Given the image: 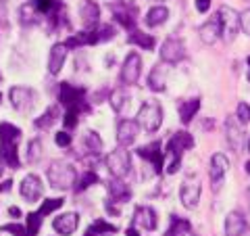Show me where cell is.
Listing matches in <instances>:
<instances>
[{"mask_svg": "<svg viewBox=\"0 0 250 236\" xmlns=\"http://www.w3.org/2000/svg\"><path fill=\"white\" fill-rule=\"evenodd\" d=\"M167 73H169V63H159L154 65V69L148 75V88L154 90V92H163L167 86Z\"/></svg>", "mask_w": 250, "mask_h": 236, "instance_id": "ac0fdd59", "label": "cell"}, {"mask_svg": "<svg viewBox=\"0 0 250 236\" xmlns=\"http://www.w3.org/2000/svg\"><path fill=\"white\" fill-rule=\"evenodd\" d=\"M246 230H248V222L240 211H231L225 217V236H242L246 234Z\"/></svg>", "mask_w": 250, "mask_h": 236, "instance_id": "d6986e66", "label": "cell"}, {"mask_svg": "<svg viewBox=\"0 0 250 236\" xmlns=\"http://www.w3.org/2000/svg\"><path fill=\"white\" fill-rule=\"evenodd\" d=\"M248 82H250V73H248Z\"/></svg>", "mask_w": 250, "mask_h": 236, "instance_id": "db71d44e", "label": "cell"}, {"mask_svg": "<svg viewBox=\"0 0 250 236\" xmlns=\"http://www.w3.org/2000/svg\"><path fill=\"white\" fill-rule=\"evenodd\" d=\"M62 203H65V199H48V201H44V203H42V207H40V211H38V213H40V215L44 217V215L52 213L54 209L62 207Z\"/></svg>", "mask_w": 250, "mask_h": 236, "instance_id": "8d00e7d4", "label": "cell"}, {"mask_svg": "<svg viewBox=\"0 0 250 236\" xmlns=\"http://www.w3.org/2000/svg\"><path fill=\"white\" fill-rule=\"evenodd\" d=\"M248 151H250V140H248Z\"/></svg>", "mask_w": 250, "mask_h": 236, "instance_id": "816d5d0a", "label": "cell"}, {"mask_svg": "<svg viewBox=\"0 0 250 236\" xmlns=\"http://www.w3.org/2000/svg\"><path fill=\"white\" fill-rule=\"evenodd\" d=\"M125 234H127V236H140V232L136 230V228H127V230H125Z\"/></svg>", "mask_w": 250, "mask_h": 236, "instance_id": "7dc6e473", "label": "cell"}, {"mask_svg": "<svg viewBox=\"0 0 250 236\" xmlns=\"http://www.w3.org/2000/svg\"><path fill=\"white\" fill-rule=\"evenodd\" d=\"M127 40H129V44L142 46L144 50H152V48H154V38H152V36H148V34H142V31H136V29H134Z\"/></svg>", "mask_w": 250, "mask_h": 236, "instance_id": "f546056e", "label": "cell"}, {"mask_svg": "<svg viewBox=\"0 0 250 236\" xmlns=\"http://www.w3.org/2000/svg\"><path fill=\"white\" fill-rule=\"evenodd\" d=\"M111 11L115 15V19L121 23L123 27H127L129 31L136 29V6L129 2H113Z\"/></svg>", "mask_w": 250, "mask_h": 236, "instance_id": "8fae6325", "label": "cell"}, {"mask_svg": "<svg viewBox=\"0 0 250 236\" xmlns=\"http://www.w3.org/2000/svg\"><path fill=\"white\" fill-rule=\"evenodd\" d=\"M59 100L61 105L67 109L65 113V128L67 130H73L77 125V117L83 111H90L88 103H85V90L83 88H75V86L62 82L59 86Z\"/></svg>", "mask_w": 250, "mask_h": 236, "instance_id": "6da1fadb", "label": "cell"}, {"mask_svg": "<svg viewBox=\"0 0 250 236\" xmlns=\"http://www.w3.org/2000/svg\"><path fill=\"white\" fill-rule=\"evenodd\" d=\"M167 17H169V11L165 9V6H152L146 15V25L148 27H159L167 21Z\"/></svg>", "mask_w": 250, "mask_h": 236, "instance_id": "83f0119b", "label": "cell"}, {"mask_svg": "<svg viewBox=\"0 0 250 236\" xmlns=\"http://www.w3.org/2000/svg\"><path fill=\"white\" fill-rule=\"evenodd\" d=\"M200 109V98H188L184 103H179V119L184 123H190L192 117L198 113Z\"/></svg>", "mask_w": 250, "mask_h": 236, "instance_id": "4316f807", "label": "cell"}, {"mask_svg": "<svg viewBox=\"0 0 250 236\" xmlns=\"http://www.w3.org/2000/svg\"><path fill=\"white\" fill-rule=\"evenodd\" d=\"M34 6H36V11H40V13H52L59 6V2L57 0H34Z\"/></svg>", "mask_w": 250, "mask_h": 236, "instance_id": "ab89813d", "label": "cell"}, {"mask_svg": "<svg viewBox=\"0 0 250 236\" xmlns=\"http://www.w3.org/2000/svg\"><path fill=\"white\" fill-rule=\"evenodd\" d=\"M40 153H42V142L40 140H31L29 146H27V161L29 163H36L38 159H40Z\"/></svg>", "mask_w": 250, "mask_h": 236, "instance_id": "74e56055", "label": "cell"}, {"mask_svg": "<svg viewBox=\"0 0 250 236\" xmlns=\"http://www.w3.org/2000/svg\"><path fill=\"white\" fill-rule=\"evenodd\" d=\"M59 119V111H57V107H50L48 111H46L40 119H36V128H40V130H50L54 121Z\"/></svg>", "mask_w": 250, "mask_h": 236, "instance_id": "1f68e13d", "label": "cell"}, {"mask_svg": "<svg viewBox=\"0 0 250 236\" xmlns=\"http://www.w3.org/2000/svg\"><path fill=\"white\" fill-rule=\"evenodd\" d=\"M52 226L59 234L69 236V234H73L77 230V226H80V215L77 213H62V215H59L57 219H54Z\"/></svg>", "mask_w": 250, "mask_h": 236, "instance_id": "603a6c76", "label": "cell"}, {"mask_svg": "<svg viewBox=\"0 0 250 236\" xmlns=\"http://www.w3.org/2000/svg\"><path fill=\"white\" fill-rule=\"evenodd\" d=\"M240 29L250 36V9H246L244 13L240 15Z\"/></svg>", "mask_w": 250, "mask_h": 236, "instance_id": "ee69618b", "label": "cell"}, {"mask_svg": "<svg viewBox=\"0 0 250 236\" xmlns=\"http://www.w3.org/2000/svg\"><path fill=\"white\" fill-rule=\"evenodd\" d=\"M244 167H246V171L250 174V161H246V165H244Z\"/></svg>", "mask_w": 250, "mask_h": 236, "instance_id": "f907efd6", "label": "cell"}, {"mask_svg": "<svg viewBox=\"0 0 250 236\" xmlns=\"http://www.w3.org/2000/svg\"><path fill=\"white\" fill-rule=\"evenodd\" d=\"M248 65H250V57H248Z\"/></svg>", "mask_w": 250, "mask_h": 236, "instance_id": "f5cc1de1", "label": "cell"}, {"mask_svg": "<svg viewBox=\"0 0 250 236\" xmlns=\"http://www.w3.org/2000/svg\"><path fill=\"white\" fill-rule=\"evenodd\" d=\"M210 6V0H196V11L198 13H207Z\"/></svg>", "mask_w": 250, "mask_h": 236, "instance_id": "bcb514c9", "label": "cell"}, {"mask_svg": "<svg viewBox=\"0 0 250 236\" xmlns=\"http://www.w3.org/2000/svg\"><path fill=\"white\" fill-rule=\"evenodd\" d=\"M129 199H131V190L127 184H123L119 178L108 182V201H113L115 205H123V203Z\"/></svg>", "mask_w": 250, "mask_h": 236, "instance_id": "44dd1931", "label": "cell"}, {"mask_svg": "<svg viewBox=\"0 0 250 236\" xmlns=\"http://www.w3.org/2000/svg\"><path fill=\"white\" fill-rule=\"evenodd\" d=\"M21 23L23 25H34L36 23V6L34 4L21 6Z\"/></svg>", "mask_w": 250, "mask_h": 236, "instance_id": "e575fe53", "label": "cell"}, {"mask_svg": "<svg viewBox=\"0 0 250 236\" xmlns=\"http://www.w3.org/2000/svg\"><path fill=\"white\" fill-rule=\"evenodd\" d=\"M200 38H202V42H207V44H215L219 38H221V23H219L217 15L200 27Z\"/></svg>", "mask_w": 250, "mask_h": 236, "instance_id": "cb8c5ba5", "label": "cell"}, {"mask_svg": "<svg viewBox=\"0 0 250 236\" xmlns=\"http://www.w3.org/2000/svg\"><path fill=\"white\" fill-rule=\"evenodd\" d=\"M192 224L188 222L186 217L179 215H171V226L169 230L165 232V236H192Z\"/></svg>", "mask_w": 250, "mask_h": 236, "instance_id": "484cf974", "label": "cell"}, {"mask_svg": "<svg viewBox=\"0 0 250 236\" xmlns=\"http://www.w3.org/2000/svg\"><path fill=\"white\" fill-rule=\"evenodd\" d=\"M2 230L4 232H11L15 236H29L27 234V228L25 226H19V224H6V226H2Z\"/></svg>", "mask_w": 250, "mask_h": 236, "instance_id": "b9f144b4", "label": "cell"}, {"mask_svg": "<svg viewBox=\"0 0 250 236\" xmlns=\"http://www.w3.org/2000/svg\"><path fill=\"white\" fill-rule=\"evenodd\" d=\"M163 123V109L154 100H146L138 111V125L146 132H156Z\"/></svg>", "mask_w": 250, "mask_h": 236, "instance_id": "5b68a950", "label": "cell"}, {"mask_svg": "<svg viewBox=\"0 0 250 236\" xmlns=\"http://www.w3.org/2000/svg\"><path fill=\"white\" fill-rule=\"evenodd\" d=\"M9 98L11 105L17 109V111H29L36 103V94L31 88H25V86H15V88L9 90Z\"/></svg>", "mask_w": 250, "mask_h": 236, "instance_id": "9c48e42d", "label": "cell"}, {"mask_svg": "<svg viewBox=\"0 0 250 236\" xmlns=\"http://www.w3.org/2000/svg\"><path fill=\"white\" fill-rule=\"evenodd\" d=\"M94 31H96V40L98 42H106V40H113L115 38V27L113 25H103V27L94 29Z\"/></svg>", "mask_w": 250, "mask_h": 236, "instance_id": "f35d334b", "label": "cell"}, {"mask_svg": "<svg viewBox=\"0 0 250 236\" xmlns=\"http://www.w3.org/2000/svg\"><path fill=\"white\" fill-rule=\"evenodd\" d=\"M127 100H129V94L125 92V88H117V90L111 92V107L117 113L123 111V107L127 105Z\"/></svg>", "mask_w": 250, "mask_h": 236, "instance_id": "4dcf8cb0", "label": "cell"}, {"mask_svg": "<svg viewBox=\"0 0 250 236\" xmlns=\"http://www.w3.org/2000/svg\"><path fill=\"white\" fill-rule=\"evenodd\" d=\"M236 119H238L242 125L250 123V107H248L246 103H240V105H238V117H236Z\"/></svg>", "mask_w": 250, "mask_h": 236, "instance_id": "60d3db41", "label": "cell"}, {"mask_svg": "<svg viewBox=\"0 0 250 236\" xmlns=\"http://www.w3.org/2000/svg\"><path fill=\"white\" fill-rule=\"evenodd\" d=\"M80 17H82V23L85 29H94L98 25V19H100V9L96 2H92V0H85L80 9Z\"/></svg>", "mask_w": 250, "mask_h": 236, "instance_id": "7402d4cb", "label": "cell"}, {"mask_svg": "<svg viewBox=\"0 0 250 236\" xmlns=\"http://www.w3.org/2000/svg\"><path fill=\"white\" fill-rule=\"evenodd\" d=\"M179 199H182V203L188 209H194L200 201V184L196 180H186L182 188H179Z\"/></svg>", "mask_w": 250, "mask_h": 236, "instance_id": "2e32d148", "label": "cell"}, {"mask_svg": "<svg viewBox=\"0 0 250 236\" xmlns=\"http://www.w3.org/2000/svg\"><path fill=\"white\" fill-rule=\"evenodd\" d=\"M134 226L142 228V230H148L152 232L156 230V226H159V217H156V211L152 207H138L136 213H134Z\"/></svg>", "mask_w": 250, "mask_h": 236, "instance_id": "9a60e30c", "label": "cell"}, {"mask_svg": "<svg viewBox=\"0 0 250 236\" xmlns=\"http://www.w3.org/2000/svg\"><path fill=\"white\" fill-rule=\"evenodd\" d=\"M67 59V46L65 44H54L50 50V61H48V71L50 75H57L62 69V63Z\"/></svg>", "mask_w": 250, "mask_h": 236, "instance_id": "d4e9b609", "label": "cell"}, {"mask_svg": "<svg viewBox=\"0 0 250 236\" xmlns=\"http://www.w3.org/2000/svg\"><path fill=\"white\" fill-rule=\"evenodd\" d=\"M9 25V4L6 0H0V27Z\"/></svg>", "mask_w": 250, "mask_h": 236, "instance_id": "7bdbcfd3", "label": "cell"}, {"mask_svg": "<svg viewBox=\"0 0 250 236\" xmlns=\"http://www.w3.org/2000/svg\"><path fill=\"white\" fill-rule=\"evenodd\" d=\"M228 169H229V159L223 153H215L210 157V182H213L215 190H219V184L228 174Z\"/></svg>", "mask_w": 250, "mask_h": 236, "instance_id": "4fadbf2b", "label": "cell"}, {"mask_svg": "<svg viewBox=\"0 0 250 236\" xmlns=\"http://www.w3.org/2000/svg\"><path fill=\"white\" fill-rule=\"evenodd\" d=\"M140 71H142V57L138 52H129L121 67V82L125 86H134L140 80Z\"/></svg>", "mask_w": 250, "mask_h": 236, "instance_id": "ba28073f", "label": "cell"}, {"mask_svg": "<svg viewBox=\"0 0 250 236\" xmlns=\"http://www.w3.org/2000/svg\"><path fill=\"white\" fill-rule=\"evenodd\" d=\"M83 144H85V148H88V153L92 157H98L100 153H103V140H100V136L96 132H85L83 134Z\"/></svg>", "mask_w": 250, "mask_h": 236, "instance_id": "f1b7e54d", "label": "cell"}, {"mask_svg": "<svg viewBox=\"0 0 250 236\" xmlns=\"http://www.w3.org/2000/svg\"><path fill=\"white\" fill-rule=\"evenodd\" d=\"M156 2H159V0H156Z\"/></svg>", "mask_w": 250, "mask_h": 236, "instance_id": "11a10c76", "label": "cell"}, {"mask_svg": "<svg viewBox=\"0 0 250 236\" xmlns=\"http://www.w3.org/2000/svg\"><path fill=\"white\" fill-rule=\"evenodd\" d=\"M186 57V46L179 38H167L165 42L161 46V59L173 65V63H179Z\"/></svg>", "mask_w": 250, "mask_h": 236, "instance_id": "30bf717a", "label": "cell"}, {"mask_svg": "<svg viewBox=\"0 0 250 236\" xmlns=\"http://www.w3.org/2000/svg\"><path fill=\"white\" fill-rule=\"evenodd\" d=\"M96 182H98V176L94 174V171H85V174L82 176L80 182H75V184H77L75 190H77V192H82V190H85V188H90L92 184H96Z\"/></svg>", "mask_w": 250, "mask_h": 236, "instance_id": "d590c367", "label": "cell"}, {"mask_svg": "<svg viewBox=\"0 0 250 236\" xmlns=\"http://www.w3.org/2000/svg\"><path fill=\"white\" fill-rule=\"evenodd\" d=\"M19 140H21L19 128H15L13 123H6V121L0 123V157L11 167H19V155H17Z\"/></svg>", "mask_w": 250, "mask_h": 236, "instance_id": "7a4b0ae2", "label": "cell"}, {"mask_svg": "<svg viewBox=\"0 0 250 236\" xmlns=\"http://www.w3.org/2000/svg\"><path fill=\"white\" fill-rule=\"evenodd\" d=\"M54 142H57L59 146H62V148H65V146H69V144H71V136H69L67 132H59L57 136H54Z\"/></svg>", "mask_w": 250, "mask_h": 236, "instance_id": "f6af8a7d", "label": "cell"}, {"mask_svg": "<svg viewBox=\"0 0 250 236\" xmlns=\"http://www.w3.org/2000/svg\"><path fill=\"white\" fill-rule=\"evenodd\" d=\"M108 232H117V228L113 224L104 222V219H96L94 226H90V230L85 234H88V236H100V234H108Z\"/></svg>", "mask_w": 250, "mask_h": 236, "instance_id": "d6a6232c", "label": "cell"}, {"mask_svg": "<svg viewBox=\"0 0 250 236\" xmlns=\"http://www.w3.org/2000/svg\"><path fill=\"white\" fill-rule=\"evenodd\" d=\"M42 226V215L40 213H29L27 219H25V228H27V234L29 236H36L38 230Z\"/></svg>", "mask_w": 250, "mask_h": 236, "instance_id": "836d02e7", "label": "cell"}, {"mask_svg": "<svg viewBox=\"0 0 250 236\" xmlns=\"http://www.w3.org/2000/svg\"><path fill=\"white\" fill-rule=\"evenodd\" d=\"M106 167L113 174V178H125L131 171V157L125 148H115L113 153H108L106 157Z\"/></svg>", "mask_w": 250, "mask_h": 236, "instance_id": "8992f818", "label": "cell"}, {"mask_svg": "<svg viewBox=\"0 0 250 236\" xmlns=\"http://www.w3.org/2000/svg\"><path fill=\"white\" fill-rule=\"evenodd\" d=\"M11 180H9V182H4V184H0V190H11Z\"/></svg>", "mask_w": 250, "mask_h": 236, "instance_id": "c3c4849f", "label": "cell"}, {"mask_svg": "<svg viewBox=\"0 0 250 236\" xmlns=\"http://www.w3.org/2000/svg\"><path fill=\"white\" fill-rule=\"evenodd\" d=\"M42 190H44V186H42V182H40V178L38 176L29 174V176H25L21 180V196L27 203H36L42 196Z\"/></svg>", "mask_w": 250, "mask_h": 236, "instance_id": "5bb4252c", "label": "cell"}, {"mask_svg": "<svg viewBox=\"0 0 250 236\" xmlns=\"http://www.w3.org/2000/svg\"><path fill=\"white\" fill-rule=\"evenodd\" d=\"M194 146V138L190 136L188 132H175L173 136L169 138L167 142V153L173 157V163L169 165V174H175V171H179V163H182V155L184 151H188V148Z\"/></svg>", "mask_w": 250, "mask_h": 236, "instance_id": "277c9868", "label": "cell"}, {"mask_svg": "<svg viewBox=\"0 0 250 236\" xmlns=\"http://www.w3.org/2000/svg\"><path fill=\"white\" fill-rule=\"evenodd\" d=\"M217 17H219V23H221V36L228 42H231L240 31V15L233 11L231 6H221Z\"/></svg>", "mask_w": 250, "mask_h": 236, "instance_id": "52a82bcc", "label": "cell"}, {"mask_svg": "<svg viewBox=\"0 0 250 236\" xmlns=\"http://www.w3.org/2000/svg\"><path fill=\"white\" fill-rule=\"evenodd\" d=\"M2 171H4V161H2V157H0V176H2Z\"/></svg>", "mask_w": 250, "mask_h": 236, "instance_id": "681fc988", "label": "cell"}, {"mask_svg": "<svg viewBox=\"0 0 250 236\" xmlns=\"http://www.w3.org/2000/svg\"><path fill=\"white\" fill-rule=\"evenodd\" d=\"M140 132V125L138 121H131V119H123L119 123V128H117V142H119L123 148L134 144L136 142V136Z\"/></svg>", "mask_w": 250, "mask_h": 236, "instance_id": "e0dca14e", "label": "cell"}, {"mask_svg": "<svg viewBox=\"0 0 250 236\" xmlns=\"http://www.w3.org/2000/svg\"><path fill=\"white\" fill-rule=\"evenodd\" d=\"M48 180H50L52 188H57V190H69V188H73L77 182V171L73 165L59 161L48 167Z\"/></svg>", "mask_w": 250, "mask_h": 236, "instance_id": "3957f363", "label": "cell"}, {"mask_svg": "<svg viewBox=\"0 0 250 236\" xmlns=\"http://www.w3.org/2000/svg\"><path fill=\"white\" fill-rule=\"evenodd\" d=\"M225 132H228V142L236 153H240L244 148V132H242V125L238 123L236 117H229L228 125H225Z\"/></svg>", "mask_w": 250, "mask_h": 236, "instance_id": "ffe728a7", "label": "cell"}, {"mask_svg": "<svg viewBox=\"0 0 250 236\" xmlns=\"http://www.w3.org/2000/svg\"><path fill=\"white\" fill-rule=\"evenodd\" d=\"M138 155L142 157L144 161H148L152 165L154 174H161L163 171V165H165V153L161 151V142H150V144L142 146L138 151Z\"/></svg>", "mask_w": 250, "mask_h": 236, "instance_id": "7c38bea8", "label": "cell"}]
</instances>
